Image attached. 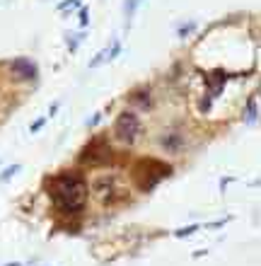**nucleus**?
<instances>
[{
	"label": "nucleus",
	"mask_w": 261,
	"mask_h": 266,
	"mask_svg": "<svg viewBox=\"0 0 261 266\" xmlns=\"http://www.w3.org/2000/svg\"><path fill=\"white\" fill-rule=\"evenodd\" d=\"M51 201L54 206L65 215H77L87 203V184L85 179L75 172H65L51 179Z\"/></svg>",
	"instance_id": "obj_1"
},
{
	"label": "nucleus",
	"mask_w": 261,
	"mask_h": 266,
	"mask_svg": "<svg viewBox=\"0 0 261 266\" xmlns=\"http://www.w3.org/2000/svg\"><path fill=\"white\" fill-rule=\"evenodd\" d=\"M172 167L169 165H162L157 160H141L136 165V182L143 191H150L155 184H160L164 177H169Z\"/></svg>",
	"instance_id": "obj_2"
},
{
	"label": "nucleus",
	"mask_w": 261,
	"mask_h": 266,
	"mask_svg": "<svg viewBox=\"0 0 261 266\" xmlns=\"http://www.w3.org/2000/svg\"><path fill=\"white\" fill-rule=\"evenodd\" d=\"M141 131H143L141 119L133 111H121L119 116H116V121H114V136H116V141H121V143H126V145L136 143Z\"/></svg>",
	"instance_id": "obj_3"
},
{
	"label": "nucleus",
	"mask_w": 261,
	"mask_h": 266,
	"mask_svg": "<svg viewBox=\"0 0 261 266\" xmlns=\"http://www.w3.org/2000/svg\"><path fill=\"white\" fill-rule=\"evenodd\" d=\"M80 160H82V165H90V167L107 165L109 160H111V148L104 141H92L85 148V153L80 155Z\"/></svg>",
	"instance_id": "obj_4"
},
{
	"label": "nucleus",
	"mask_w": 261,
	"mask_h": 266,
	"mask_svg": "<svg viewBox=\"0 0 261 266\" xmlns=\"http://www.w3.org/2000/svg\"><path fill=\"white\" fill-rule=\"evenodd\" d=\"M92 191L97 194L99 199L104 201V203H114L116 199H123L126 194H116V191H123V189L116 187V179L114 177H97L92 182Z\"/></svg>",
	"instance_id": "obj_5"
},
{
	"label": "nucleus",
	"mask_w": 261,
	"mask_h": 266,
	"mask_svg": "<svg viewBox=\"0 0 261 266\" xmlns=\"http://www.w3.org/2000/svg\"><path fill=\"white\" fill-rule=\"evenodd\" d=\"M10 73L17 80H32V78H36V66H34L29 58H15L10 63Z\"/></svg>",
	"instance_id": "obj_6"
},
{
	"label": "nucleus",
	"mask_w": 261,
	"mask_h": 266,
	"mask_svg": "<svg viewBox=\"0 0 261 266\" xmlns=\"http://www.w3.org/2000/svg\"><path fill=\"white\" fill-rule=\"evenodd\" d=\"M225 82H228V73H223V70L208 73V75H206V85L210 87V97H218Z\"/></svg>",
	"instance_id": "obj_7"
},
{
	"label": "nucleus",
	"mask_w": 261,
	"mask_h": 266,
	"mask_svg": "<svg viewBox=\"0 0 261 266\" xmlns=\"http://www.w3.org/2000/svg\"><path fill=\"white\" fill-rule=\"evenodd\" d=\"M256 116H259V109H256V92H254L247 102V123H254Z\"/></svg>",
	"instance_id": "obj_8"
},
{
	"label": "nucleus",
	"mask_w": 261,
	"mask_h": 266,
	"mask_svg": "<svg viewBox=\"0 0 261 266\" xmlns=\"http://www.w3.org/2000/svg\"><path fill=\"white\" fill-rule=\"evenodd\" d=\"M162 145L167 148V150H179V148H182V136H179V133L164 136V138H162Z\"/></svg>",
	"instance_id": "obj_9"
},
{
	"label": "nucleus",
	"mask_w": 261,
	"mask_h": 266,
	"mask_svg": "<svg viewBox=\"0 0 261 266\" xmlns=\"http://www.w3.org/2000/svg\"><path fill=\"white\" fill-rule=\"evenodd\" d=\"M130 100L138 102L143 109H148V107H150V92H145V90H138V92H133V95H130Z\"/></svg>",
	"instance_id": "obj_10"
},
{
	"label": "nucleus",
	"mask_w": 261,
	"mask_h": 266,
	"mask_svg": "<svg viewBox=\"0 0 261 266\" xmlns=\"http://www.w3.org/2000/svg\"><path fill=\"white\" fill-rule=\"evenodd\" d=\"M196 230H198V225H186V228H179V230H177V237L191 235V233H196Z\"/></svg>",
	"instance_id": "obj_11"
},
{
	"label": "nucleus",
	"mask_w": 261,
	"mask_h": 266,
	"mask_svg": "<svg viewBox=\"0 0 261 266\" xmlns=\"http://www.w3.org/2000/svg\"><path fill=\"white\" fill-rule=\"evenodd\" d=\"M17 169H20V165H12L10 169H8V172H5V174H3V179H10L12 174H15V172H17Z\"/></svg>",
	"instance_id": "obj_12"
},
{
	"label": "nucleus",
	"mask_w": 261,
	"mask_h": 266,
	"mask_svg": "<svg viewBox=\"0 0 261 266\" xmlns=\"http://www.w3.org/2000/svg\"><path fill=\"white\" fill-rule=\"evenodd\" d=\"M41 126H44V119H39V121H34L32 126H29V131H32V133H36L39 128H41Z\"/></svg>",
	"instance_id": "obj_13"
},
{
	"label": "nucleus",
	"mask_w": 261,
	"mask_h": 266,
	"mask_svg": "<svg viewBox=\"0 0 261 266\" xmlns=\"http://www.w3.org/2000/svg\"><path fill=\"white\" fill-rule=\"evenodd\" d=\"M80 24H82V27H85V24H87V10H85V8L80 10Z\"/></svg>",
	"instance_id": "obj_14"
},
{
	"label": "nucleus",
	"mask_w": 261,
	"mask_h": 266,
	"mask_svg": "<svg viewBox=\"0 0 261 266\" xmlns=\"http://www.w3.org/2000/svg\"><path fill=\"white\" fill-rule=\"evenodd\" d=\"M194 27H196L194 22L189 24V27H182V29H179V34H182V36H184V34H189V32H191V29H194Z\"/></svg>",
	"instance_id": "obj_15"
},
{
	"label": "nucleus",
	"mask_w": 261,
	"mask_h": 266,
	"mask_svg": "<svg viewBox=\"0 0 261 266\" xmlns=\"http://www.w3.org/2000/svg\"><path fill=\"white\" fill-rule=\"evenodd\" d=\"M8 266H20V264H8Z\"/></svg>",
	"instance_id": "obj_16"
},
{
	"label": "nucleus",
	"mask_w": 261,
	"mask_h": 266,
	"mask_svg": "<svg viewBox=\"0 0 261 266\" xmlns=\"http://www.w3.org/2000/svg\"><path fill=\"white\" fill-rule=\"evenodd\" d=\"M136 3H138V0H136Z\"/></svg>",
	"instance_id": "obj_17"
}]
</instances>
